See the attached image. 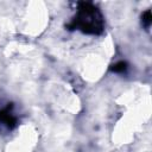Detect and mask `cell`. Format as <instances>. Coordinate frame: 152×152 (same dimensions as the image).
<instances>
[{
	"instance_id": "1",
	"label": "cell",
	"mask_w": 152,
	"mask_h": 152,
	"mask_svg": "<svg viewBox=\"0 0 152 152\" xmlns=\"http://www.w3.org/2000/svg\"><path fill=\"white\" fill-rule=\"evenodd\" d=\"M66 27L77 28L87 34H101L104 28V19L100 10L91 2H80L75 18Z\"/></svg>"
},
{
	"instance_id": "2",
	"label": "cell",
	"mask_w": 152,
	"mask_h": 152,
	"mask_svg": "<svg viewBox=\"0 0 152 152\" xmlns=\"http://www.w3.org/2000/svg\"><path fill=\"white\" fill-rule=\"evenodd\" d=\"M12 106H7L6 108L0 110V121L5 124L8 128H14L17 125V119L11 112Z\"/></svg>"
},
{
	"instance_id": "3",
	"label": "cell",
	"mask_w": 152,
	"mask_h": 152,
	"mask_svg": "<svg viewBox=\"0 0 152 152\" xmlns=\"http://www.w3.org/2000/svg\"><path fill=\"white\" fill-rule=\"evenodd\" d=\"M109 70L113 71V72H124V71L127 70V62L120 61V62H118L115 64H112Z\"/></svg>"
},
{
	"instance_id": "4",
	"label": "cell",
	"mask_w": 152,
	"mask_h": 152,
	"mask_svg": "<svg viewBox=\"0 0 152 152\" xmlns=\"http://www.w3.org/2000/svg\"><path fill=\"white\" fill-rule=\"evenodd\" d=\"M141 21H142V25L146 26V27H148L151 25V23H152V14H151V11L150 10H147V11H145L142 13Z\"/></svg>"
}]
</instances>
